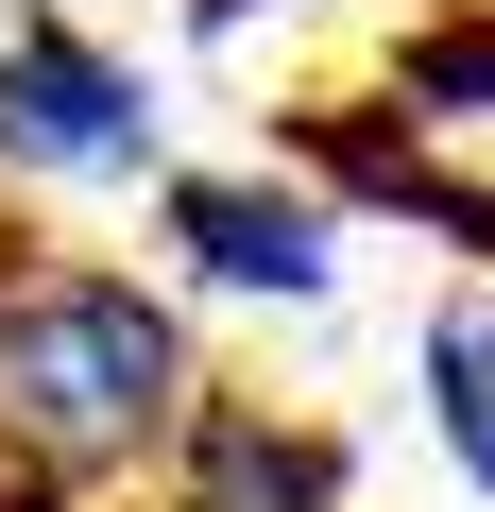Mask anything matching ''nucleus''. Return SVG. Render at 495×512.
<instances>
[{
	"mask_svg": "<svg viewBox=\"0 0 495 512\" xmlns=\"http://www.w3.org/2000/svg\"><path fill=\"white\" fill-rule=\"evenodd\" d=\"M154 256L188 291H239V308H325L342 291V205L308 171H154Z\"/></svg>",
	"mask_w": 495,
	"mask_h": 512,
	"instance_id": "nucleus-4",
	"label": "nucleus"
},
{
	"mask_svg": "<svg viewBox=\"0 0 495 512\" xmlns=\"http://www.w3.org/2000/svg\"><path fill=\"white\" fill-rule=\"evenodd\" d=\"M222 393L205 325L137 256L0 239V512H120L154 495L171 427Z\"/></svg>",
	"mask_w": 495,
	"mask_h": 512,
	"instance_id": "nucleus-1",
	"label": "nucleus"
},
{
	"mask_svg": "<svg viewBox=\"0 0 495 512\" xmlns=\"http://www.w3.org/2000/svg\"><path fill=\"white\" fill-rule=\"evenodd\" d=\"M325 171L359 188V205H410V222H444V239H478L495 256V18H444V35H410L393 52V120H325Z\"/></svg>",
	"mask_w": 495,
	"mask_h": 512,
	"instance_id": "nucleus-2",
	"label": "nucleus"
},
{
	"mask_svg": "<svg viewBox=\"0 0 495 512\" xmlns=\"http://www.w3.org/2000/svg\"><path fill=\"white\" fill-rule=\"evenodd\" d=\"M137 171H154V86L69 0H0V188H137Z\"/></svg>",
	"mask_w": 495,
	"mask_h": 512,
	"instance_id": "nucleus-3",
	"label": "nucleus"
},
{
	"mask_svg": "<svg viewBox=\"0 0 495 512\" xmlns=\"http://www.w3.org/2000/svg\"><path fill=\"white\" fill-rule=\"evenodd\" d=\"M410 393H427V444L461 461V495H495V274L410 325Z\"/></svg>",
	"mask_w": 495,
	"mask_h": 512,
	"instance_id": "nucleus-6",
	"label": "nucleus"
},
{
	"mask_svg": "<svg viewBox=\"0 0 495 512\" xmlns=\"http://www.w3.org/2000/svg\"><path fill=\"white\" fill-rule=\"evenodd\" d=\"M137 512H359V461H342V427H308V410H274V393L222 376L171 427V461H154Z\"/></svg>",
	"mask_w": 495,
	"mask_h": 512,
	"instance_id": "nucleus-5",
	"label": "nucleus"
}]
</instances>
